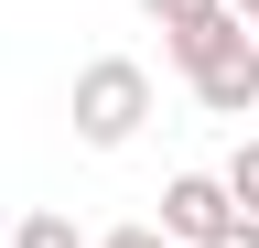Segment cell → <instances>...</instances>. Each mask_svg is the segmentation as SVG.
I'll return each mask as SVG.
<instances>
[{
	"label": "cell",
	"mask_w": 259,
	"mask_h": 248,
	"mask_svg": "<svg viewBox=\"0 0 259 248\" xmlns=\"http://www.w3.org/2000/svg\"><path fill=\"white\" fill-rule=\"evenodd\" d=\"M151 119V76L130 65V54H97V65H76V140L87 151H130Z\"/></svg>",
	"instance_id": "obj_2"
},
{
	"label": "cell",
	"mask_w": 259,
	"mask_h": 248,
	"mask_svg": "<svg viewBox=\"0 0 259 248\" xmlns=\"http://www.w3.org/2000/svg\"><path fill=\"white\" fill-rule=\"evenodd\" d=\"M162 43H173L184 86H194L216 119H248V108H259V43H248V22L205 11V22H184V33H162Z\"/></svg>",
	"instance_id": "obj_1"
},
{
	"label": "cell",
	"mask_w": 259,
	"mask_h": 248,
	"mask_svg": "<svg viewBox=\"0 0 259 248\" xmlns=\"http://www.w3.org/2000/svg\"><path fill=\"white\" fill-rule=\"evenodd\" d=\"M216 248H259V216H227V237Z\"/></svg>",
	"instance_id": "obj_8"
},
{
	"label": "cell",
	"mask_w": 259,
	"mask_h": 248,
	"mask_svg": "<svg viewBox=\"0 0 259 248\" xmlns=\"http://www.w3.org/2000/svg\"><path fill=\"white\" fill-rule=\"evenodd\" d=\"M87 248H173L162 227H108V237H87Z\"/></svg>",
	"instance_id": "obj_7"
},
{
	"label": "cell",
	"mask_w": 259,
	"mask_h": 248,
	"mask_svg": "<svg viewBox=\"0 0 259 248\" xmlns=\"http://www.w3.org/2000/svg\"><path fill=\"white\" fill-rule=\"evenodd\" d=\"M141 11L162 22V33H184V22H205V11H216V0H141Z\"/></svg>",
	"instance_id": "obj_6"
},
{
	"label": "cell",
	"mask_w": 259,
	"mask_h": 248,
	"mask_svg": "<svg viewBox=\"0 0 259 248\" xmlns=\"http://www.w3.org/2000/svg\"><path fill=\"white\" fill-rule=\"evenodd\" d=\"M216 183H227V205H238V216H259V140H238V162H227Z\"/></svg>",
	"instance_id": "obj_5"
},
{
	"label": "cell",
	"mask_w": 259,
	"mask_h": 248,
	"mask_svg": "<svg viewBox=\"0 0 259 248\" xmlns=\"http://www.w3.org/2000/svg\"><path fill=\"white\" fill-rule=\"evenodd\" d=\"M227 216H238V205H227L216 173H173V183H162V237H173V248H216Z\"/></svg>",
	"instance_id": "obj_3"
},
{
	"label": "cell",
	"mask_w": 259,
	"mask_h": 248,
	"mask_svg": "<svg viewBox=\"0 0 259 248\" xmlns=\"http://www.w3.org/2000/svg\"><path fill=\"white\" fill-rule=\"evenodd\" d=\"M216 11H227V22H259V0H216Z\"/></svg>",
	"instance_id": "obj_9"
},
{
	"label": "cell",
	"mask_w": 259,
	"mask_h": 248,
	"mask_svg": "<svg viewBox=\"0 0 259 248\" xmlns=\"http://www.w3.org/2000/svg\"><path fill=\"white\" fill-rule=\"evenodd\" d=\"M11 248H87V237H76V216H54V205H32L22 227H11Z\"/></svg>",
	"instance_id": "obj_4"
}]
</instances>
